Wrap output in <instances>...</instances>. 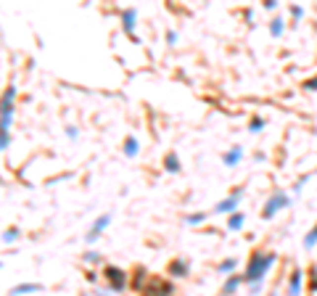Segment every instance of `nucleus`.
I'll return each mask as SVG.
<instances>
[{"instance_id":"obj_12","label":"nucleus","mask_w":317,"mask_h":296,"mask_svg":"<svg viewBox=\"0 0 317 296\" xmlns=\"http://www.w3.org/2000/svg\"><path fill=\"white\" fill-rule=\"evenodd\" d=\"M169 270H172L175 275H185V272H188V264H185V262H180V259H175L172 264H169Z\"/></svg>"},{"instance_id":"obj_24","label":"nucleus","mask_w":317,"mask_h":296,"mask_svg":"<svg viewBox=\"0 0 317 296\" xmlns=\"http://www.w3.org/2000/svg\"><path fill=\"white\" fill-rule=\"evenodd\" d=\"M167 40H169V45H175L177 42V35L175 32H167Z\"/></svg>"},{"instance_id":"obj_13","label":"nucleus","mask_w":317,"mask_h":296,"mask_svg":"<svg viewBox=\"0 0 317 296\" xmlns=\"http://www.w3.org/2000/svg\"><path fill=\"white\" fill-rule=\"evenodd\" d=\"M32 291H40V286H29V283H24V286H16L11 294L19 296V294H32Z\"/></svg>"},{"instance_id":"obj_25","label":"nucleus","mask_w":317,"mask_h":296,"mask_svg":"<svg viewBox=\"0 0 317 296\" xmlns=\"http://www.w3.org/2000/svg\"><path fill=\"white\" fill-rule=\"evenodd\" d=\"M312 288L317 291V270H315V267H312Z\"/></svg>"},{"instance_id":"obj_3","label":"nucleus","mask_w":317,"mask_h":296,"mask_svg":"<svg viewBox=\"0 0 317 296\" xmlns=\"http://www.w3.org/2000/svg\"><path fill=\"white\" fill-rule=\"evenodd\" d=\"M283 207H288V196H285V193H275L272 199H270V201L265 204V209H262V217L270 219L277 209H283Z\"/></svg>"},{"instance_id":"obj_15","label":"nucleus","mask_w":317,"mask_h":296,"mask_svg":"<svg viewBox=\"0 0 317 296\" xmlns=\"http://www.w3.org/2000/svg\"><path fill=\"white\" fill-rule=\"evenodd\" d=\"M241 156H243V151L235 146V148H233V151H230V154L225 156V164H235V162H238V159H241Z\"/></svg>"},{"instance_id":"obj_5","label":"nucleus","mask_w":317,"mask_h":296,"mask_svg":"<svg viewBox=\"0 0 317 296\" xmlns=\"http://www.w3.org/2000/svg\"><path fill=\"white\" fill-rule=\"evenodd\" d=\"M241 196H243V191H233V196H230V199H225V201L217 204V211H220V214H225V211L235 209V204L241 201Z\"/></svg>"},{"instance_id":"obj_1","label":"nucleus","mask_w":317,"mask_h":296,"mask_svg":"<svg viewBox=\"0 0 317 296\" xmlns=\"http://www.w3.org/2000/svg\"><path fill=\"white\" fill-rule=\"evenodd\" d=\"M272 262H275V254H265V252L251 254V262H249V267H246V272H243V280L246 283H257V280L265 278V272L272 267Z\"/></svg>"},{"instance_id":"obj_17","label":"nucleus","mask_w":317,"mask_h":296,"mask_svg":"<svg viewBox=\"0 0 317 296\" xmlns=\"http://www.w3.org/2000/svg\"><path fill=\"white\" fill-rule=\"evenodd\" d=\"M270 32H272L275 37L280 35V32H283V19H275V21H272V27H270Z\"/></svg>"},{"instance_id":"obj_2","label":"nucleus","mask_w":317,"mask_h":296,"mask_svg":"<svg viewBox=\"0 0 317 296\" xmlns=\"http://www.w3.org/2000/svg\"><path fill=\"white\" fill-rule=\"evenodd\" d=\"M169 294H172V286L159 280V278H151L143 288V296H169Z\"/></svg>"},{"instance_id":"obj_7","label":"nucleus","mask_w":317,"mask_h":296,"mask_svg":"<svg viewBox=\"0 0 317 296\" xmlns=\"http://www.w3.org/2000/svg\"><path fill=\"white\" fill-rule=\"evenodd\" d=\"M122 19H125V32L133 35V29H135V8H127L125 13H122Z\"/></svg>"},{"instance_id":"obj_21","label":"nucleus","mask_w":317,"mask_h":296,"mask_svg":"<svg viewBox=\"0 0 317 296\" xmlns=\"http://www.w3.org/2000/svg\"><path fill=\"white\" fill-rule=\"evenodd\" d=\"M304 87H307V90H317V77L307 80V82H304Z\"/></svg>"},{"instance_id":"obj_22","label":"nucleus","mask_w":317,"mask_h":296,"mask_svg":"<svg viewBox=\"0 0 317 296\" xmlns=\"http://www.w3.org/2000/svg\"><path fill=\"white\" fill-rule=\"evenodd\" d=\"M201 219H204V214H190V217H188V222H190V225H196V222H201Z\"/></svg>"},{"instance_id":"obj_23","label":"nucleus","mask_w":317,"mask_h":296,"mask_svg":"<svg viewBox=\"0 0 317 296\" xmlns=\"http://www.w3.org/2000/svg\"><path fill=\"white\" fill-rule=\"evenodd\" d=\"M85 262H98V254H92V252L85 254Z\"/></svg>"},{"instance_id":"obj_16","label":"nucleus","mask_w":317,"mask_h":296,"mask_svg":"<svg viewBox=\"0 0 317 296\" xmlns=\"http://www.w3.org/2000/svg\"><path fill=\"white\" fill-rule=\"evenodd\" d=\"M241 280H243V278H238V275H233V278H230L227 283H225V294H230V291H235V286L241 283Z\"/></svg>"},{"instance_id":"obj_10","label":"nucleus","mask_w":317,"mask_h":296,"mask_svg":"<svg viewBox=\"0 0 317 296\" xmlns=\"http://www.w3.org/2000/svg\"><path fill=\"white\" fill-rule=\"evenodd\" d=\"M125 154H127V156H135V154H137V140L133 138V135L125 140Z\"/></svg>"},{"instance_id":"obj_19","label":"nucleus","mask_w":317,"mask_h":296,"mask_svg":"<svg viewBox=\"0 0 317 296\" xmlns=\"http://www.w3.org/2000/svg\"><path fill=\"white\" fill-rule=\"evenodd\" d=\"M249 127H251V132H259V130H262V119H259V117H254Z\"/></svg>"},{"instance_id":"obj_18","label":"nucleus","mask_w":317,"mask_h":296,"mask_svg":"<svg viewBox=\"0 0 317 296\" xmlns=\"http://www.w3.org/2000/svg\"><path fill=\"white\" fill-rule=\"evenodd\" d=\"M16 235H19V230H16V227H11V230H5V235H3V238H5V244H11V241H16Z\"/></svg>"},{"instance_id":"obj_20","label":"nucleus","mask_w":317,"mask_h":296,"mask_svg":"<svg viewBox=\"0 0 317 296\" xmlns=\"http://www.w3.org/2000/svg\"><path fill=\"white\" fill-rule=\"evenodd\" d=\"M235 267V259H227V262H222V267L220 270H225V272H230V270H233Z\"/></svg>"},{"instance_id":"obj_6","label":"nucleus","mask_w":317,"mask_h":296,"mask_svg":"<svg viewBox=\"0 0 317 296\" xmlns=\"http://www.w3.org/2000/svg\"><path fill=\"white\" fill-rule=\"evenodd\" d=\"M109 222H111V217H109V214H103V217H98V222H95V225H92V227H90V233H88V241H90V244H92V241H95V238H98V235H100V230H103V227H106V225H109Z\"/></svg>"},{"instance_id":"obj_11","label":"nucleus","mask_w":317,"mask_h":296,"mask_svg":"<svg viewBox=\"0 0 317 296\" xmlns=\"http://www.w3.org/2000/svg\"><path fill=\"white\" fill-rule=\"evenodd\" d=\"M241 225H243V214H241V211H233V217H230L227 227H230V230H238Z\"/></svg>"},{"instance_id":"obj_9","label":"nucleus","mask_w":317,"mask_h":296,"mask_svg":"<svg viewBox=\"0 0 317 296\" xmlns=\"http://www.w3.org/2000/svg\"><path fill=\"white\" fill-rule=\"evenodd\" d=\"M164 167H167V172H180V162H177L175 154H169V156L164 159Z\"/></svg>"},{"instance_id":"obj_8","label":"nucleus","mask_w":317,"mask_h":296,"mask_svg":"<svg viewBox=\"0 0 317 296\" xmlns=\"http://www.w3.org/2000/svg\"><path fill=\"white\" fill-rule=\"evenodd\" d=\"M299 286H301V272H299V270H293V275H291V286H288V294H291V296H296V294H299Z\"/></svg>"},{"instance_id":"obj_14","label":"nucleus","mask_w":317,"mask_h":296,"mask_svg":"<svg viewBox=\"0 0 317 296\" xmlns=\"http://www.w3.org/2000/svg\"><path fill=\"white\" fill-rule=\"evenodd\" d=\"M315 244H317V225L307 233V238H304V249H312Z\"/></svg>"},{"instance_id":"obj_4","label":"nucleus","mask_w":317,"mask_h":296,"mask_svg":"<svg viewBox=\"0 0 317 296\" xmlns=\"http://www.w3.org/2000/svg\"><path fill=\"white\" fill-rule=\"evenodd\" d=\"M106 278H109V286H111V291H122L125 288V272H122L119 267H106Z\"/></svg>"}]
</instances>
